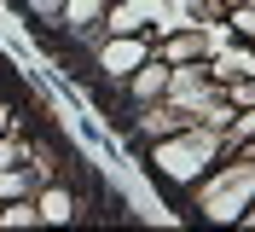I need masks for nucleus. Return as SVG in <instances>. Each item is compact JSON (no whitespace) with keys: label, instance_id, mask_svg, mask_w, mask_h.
Instances as JSON below:
<instances>
[{"label":"nucleus","instance_id":"nucleus-1","mask_svg":"<svg viewBox=\"0 0 255 232\" xmlns=\"http://www.w3.org/2000/svg\"><path fill=\"white\" fill-rule=\"evenodd\" d=\"M139 151H145V174H151L162 192L186 198L191 186L226 157V134L209 128V122H191V128H180V134H162V139H151V145H139Z\"/></svg>","mask_w":255,"mask_h":232},{"label":"nucleus","instance_id":"nucleus-2","mask_svg":"<svg viewBox=\"0 0 255 232\" xmlns=\"http://www.w3.org/2000/svg\"><path fill=\"white\" fill-rule=\"evenodd\" d=\"M250 203H255V145L226 151L221 163L186 192V209L197 221H209V227H238Z\"/></svg>","mask_w":255,"mask_h":232},{"label":"nucleus","instance_id":"nucleus-3","mask_svg":"<svg viewBox=\"0 0 255 232\" xmlns=\"http://www.w3.org/2000/svg\"><path fill=\"white\" fill-rule=\"evenodd\" d=\"M151 52H157V46H151L145 29H133V35H111V29H105L93 46H87V70L99 76V87H122Z\"/></svg>","mask_w":255,"mask_h":232},{"label":"nucleus","instance_id":"nucleus-4","mask_svg":"<svg viewBox=\"0 0 255 232\" xmlns=\"http://www.w3.org/2000/svg\"><path fill=\"white\" fill-rule=\"evenodd\" d=\"M35 215H41V227H76V221H87V198L58 174V180L35 186Z\"/></svg>","mask_w":255,"mask_h":232},{"label":"nucleus","instance_id":"nucleus-5","mask_svg":"<svg viewBox=\"0 0 255 232\" xmlns=\"http://www.w3.org/2000/svg\"><path fill=\"white\" fill-rule=\"evenodd\" d=\"M168 76H174V64H162L157 52H151V58H145L139 70L122 81V87H116V99H122L128 110H139V105H151V99H162V93H168Z\"/></svg>","mask_w":255,"mask_h":232},{"label":"nucleus","instance_id":"nucleus-6","mask_svg":"<svg viewBox=\"0 0 255 232\" xmlns=\"http://www.w3.org/2000/svg\"><path fill=\"white\" fill-rule=\"evenodd\" d=\"M105 12H111V0H64L58 35H70V41H81V46H93L99 35H105Z\"/></svg>","mask_w":255,"mask_h":232},{"label":"nucleus","instance_id":"nucleus-7","mask_svg":"<svg viewBox=\"0 0 255 232\" xmlns=\"http://www.w3.org/2000/svg\"><path fill=\"white\" fill-rule=\"evenodd\" d=\"M35 186H41V174H35L29 157H23V163H12V169H0V203L6 198H35Z\"/></svg>","mask_w":255,"mask_h":232},{"label":"nucleus","instance_id":"nucleus-8","mask_svg":"<svg viewBox=\"0 0 255 232\" xmlns=\"http://www.w3.org/2000/svg\"><path fill=\"white\" fill-rule=\"evenodd\" d=\"M0 227H6V232H29V227H41L35 198H6V203H0Z\"/></svg>","mask_w":255,"mask_h":232},{"label":"nucleus","instance_id":"nucleus-9","mask_svg":"<svg viewBox=\"0 0 255 232\" xmlns=\"http://www.w3.org/2000/svg\"><path fill=\"white\" fill-rule=\"evenodd\" d=\"M221 23H226V35H232V41H255V0H232Z\"/></svg>","mask_w":255,"mask_h":232},{"label":"nucleus","instance_id":"nucleus-10","mask_svg":"<svg viewBox=\"0 0 255 232\" xmlns=\"http://www.w3.org/2000/svg\"><path fill=\"white\" fill-rule=\"evenodd\" d=\"M17 128V93H0V134Z\"/></svg>","mask_w":255,"mask_h":232},{"label":"nucleus","instance_id":"nucleus-11","mask_svg":"<svg viewBox=\"0 0 255 232\" xmlns=\"http://www.w3.org/2000/svg\"><path fill=\"white\" fill-rule=\"evenodd\" d=\"M0 93H12V70H6V58H0Z\"/></svg>","mask_w":255,"mask_h":232},{"label":"nucleus","instance_id":"nucleus-12","mask_svg":"<svg viewBox=\"0 0 255 232\" xmlns=\"http://www.w3.org/2000/svg\"><path fill=\"white\" fill-rule=\"evenodd\" d=\"M238 227H255V203H250V209H244V221H238Z\"/></svg>","mask_w":255,"mask_h":232},{"label":"nucleus","instance_id":"nucleus-13","mask_svg":"<svg viewBox=\"0 0 255 232\" xmlns=\"http://www.w3.org/2000/svg\"><path fill=\"white\" fill-rule=\"evenodd\" d=\"M226 6H232V0H226Z\"/></svg>","mask_w":255,"mask_h":232}]
</instances>
